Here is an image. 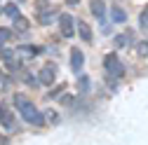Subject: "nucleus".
<instances>
[{"label": "nucleus", "instance_id": "ddd939ff", "mask_svg": "<svg viewBox=\"0 0 148 145\" xmlns=\"http://www.w3.org/2000/svg\"><path fill=\"white\" fill-rule=\"evenodd\" d=\"M14 28L16 30H28V21L24 19V16H16L14 19Z\"/></svg>", "mask_w": 148, "mask_h": 145}, {"label": "nucleus", "instance_id": "b1692460", "mask_svg": "<svg viewBox=\"0 0 148 145\" xmlns=\"http://www.w3.org/2000/svg\"><path fill=\"white\" fill-rule=\"evenodd\" d=\"M59 94H61V87H54V89H52V91H49L47 96H49V98H57Z\"/></svg>", "mask_w": 148, "mask_h": 145}, {"label": "nucleus", "instance_id": "7ed1b4c3", "mask_svg": "<svg viewBox=\"0 0 148 145\" xmlns=\"http://www.w3.org/2000/svg\"><path fill=\"white\" fill-rule=\"evenodd\" d=\"M35 14H38V21H40V24H52V19L57 16V9H54L49 3L40 0V3L35 5Z\"/></svg>", "mask_w": 148, "mask_h": 145}, {"label": "nucleus", "instance_id": "20e7f679", "mask_svg": "<svg viewBox=\"0 0 148 145\" xmlns=\"http://www.w3.org/2000/svg\"><path fill=\"white\" fill-rule=\"evenodd\" d=\"M89 9H92V14L99 19L101 30L108 33V26H106V5H103V0H89Z\"/></svg>", "mask_w": 148, "mask_h": 145}, {"label": "nucleus", "instance_id": "6ab92c4d", "mask_svg": "<svg viewBox=\"0 0 148 145\" xmlns=\"http://www.w3.org/2000/svg\"><path fill=\"white\" fill-rule=\"evenodd\" d=\"M19 68H21V61H19V59L7 61V70H19Z\"/></svg>", "mask_w": 148, "mask_h": 145}, {"label": "nucleus", "instance_id": "4468645a", "mask_svg": "<svg viewBox=\"0 0 148 145\" xmlns=\"http://www.w3.org/2000/svg\"><path fill=\"white\" fill-rule=\"evenodd\" d=\"M127 42H129V33L115 35V47H127Z\"/></svg>", "mask_w": 148, "mask_h": 145}, {"label": "nucleus", "instance_id": "f257e3e1", "mask_svg": "<svg viewBox=\"0 0 148 145\" xmlns=\"http://www.w3.org/2000/svg\"><path fill=\"white\" fill-rule=\"evenodd\" d=\"M14 108L19 110V115H21L28 124H33V126H42V124H45V112H40L24 94H14Z\"/></svg>", "mask_w": 148, "mask_h": 145}, {"label": "nucleus", "instance_id": "39448f33", "mask_svg": "<svg viewBox=\"0 0 148 145\" xmlns=\"http://www.w3.org/2000/svg\"><path fill=\"white\" fill-rule=\"evenodd\" d=\"M75 19H73L71 14H59V28H61V35L64 38H73V33H75Z\"/></svg>", "mask_w": 148, "mask_h": 145}, {"label": "nucleus", "instance_id": "2eb2a0df", "mask_svg": "<svg viewBox=\"0 0 148 145\" xmlns=\"http://www.w3.org/2000/svg\"><path fill=\"white\" fill-rule=\"evenodd\" d=\"M0 59H3L5 63L12 61V59H14V51H12V49H5V47H0Z\"/></svg>", "mask_w": 148, "mask_h": 145}, {"label": "nucleus", "instance_id": "f8f14e48", "mask_svg": "<svg viewBox=\"0 0 148 145\" xmlns=\"http://www.w3.org/2000/svg\"><path fill=\"white\" fill-rule=\"evenodd\" d=\"M10 38H12V30L10 28H0V47H5L10 42Z\"/></svg>", "mask_w": 148, "mask_h": 145}, {"label": "nucleus", "instance_id": "412c9836", "mask_svg": "<svg viewBox=\"0 0 148 145\" xmlns=\"http://www.w3.org/2000/svg\"><path fill=\"white\" fill-rule=\"evenodd\" d=\"M139 54L148 59V42H141V45H139Z\"/></svg>", "mask_w": 148, "mask_h": 145}, {"label": "nucleus", "instance_id": "f03ea898", "mask_svg": "<svg viewBox=\"0 0 148 145\" xmlns=\"http://www.w3.org/2000/svg\"><path fill=\"white\" fill-rule=\"evenodd\" d=\"M103 70H106V75L110 80H120L125 75V66L118 59V54H106L103 56Z\"/></svg>", "mask_w": 148, "mask_h": 145}, {"label": "nucleus", "instance_id": "393cba45", "mask_svg": "<svg viewBox=\"0 0 148 145\" xmlns=\"http://www.w3.org/2000/svg\"><path fill=\"white\" fill-rule=\"evenodd\" d=\"M80 0H66V5H78Z\"/></svg>", "mask_w": 148, "mask_h": 145}, {"label": "nucleus", "instance_id": "5701e85b", "mask_svg": "<svg viewBox=\"0 0 148 145\" xmlns=\"http://www.w3.org/2000/svg\"><path fill=\"white\" fill-rule=\"evenodd\" d=\"M45 117H47L49 122H59V117H57V112H54V110H47V112H45Z\"/></svg>", "mask_w": 148, "mask_h": 145}, {"label": "nucleus", "instance_id": "aec40b11", "mask_svg": "<svg viewBox=\"0 0 148 145\" xmlns=\"http://www.w3.org/2000/svg\"><path fill=\"white\" fill-rule=\"evenodd\" d=\"M19 51L28 54V56H33V54H38V49H35V47H26V45H21V47H19Z\"/></svg>", "mask_w": 148, "mask_h": 145}, {"label": "nucleus", "instance_id": "423d86ee", "mask_svg": "<svg viewBox=\"0 0 148 145\" xmlns=\"http://www.w3.org/2000/svg\"><path fill=\"white\" fill-rule=\"evenodd\" d=\"M0 124L10 131L14 129V112L7 108V103H0Z\"/></svg>", "mask_w": 148, "mask_h": 145}, {"label": "nucleus", "instance_id": "6e6552de", "mask_svg": "<svg viewBox=\"0 0 148 145\" xmlns=\"http://www.w3.org/2000/svg\"><path fill=\"white\" fill-rule=\"evenodd\" d=\"M82 63H85V56H82V49H78V47H73V49H71V68L75 70V72H80Z\"/></svg>", "mask_w": 148, "mask_h": 145}, {"label": "nucleus", "instance_id": "1a4fd4ad", "mask_svg": "<svg viewBox=\"0 0 148 145\" xmlns=\"http://www.w3.org/2000/svg\"><path fill=\"white\" fill-rule=\"evenodd\" d=\"M78 33H80V38H82L85 42H92V28H89V24L78 21Z\"/></svg>", "mask_w": 148, "mask_h": 145}, {"label": "nucleus", "instance_id": "f3484780", "mask_svg": "<svg viewBox=\"0 0 148 145\" xmlns=\"http://www.w3.org/2000/svg\"><path fill=\"white\" fill-rule=\"evenodd\" d=\"M78 87H80V91H89V77L82 75V77L78 80Z\"/></svg>", "mask_w": 148, "mask_h": 145}, {"label": "nucleus", "instance_id": "4be33fe9", "mask_svg": "<svg viewBox=\"0 0 148 145\" xmlns=\"http://www.w3.org/2000/svg\"><path fill=\"white\" fill-rule=\"evenodd\" d=\"M64 105H73V96H68V94H61V98H59Z\"/></svg>", "mask_w": 148, "mask_h": 145}, {"label": "nucleus", "instance_id": "9b49d317", "mask_svg": "<svg viewBox=\"0 0 148 145\" xmlns=\"http://www.w3.org/2000/svg\"><path fill=\"white\" fill-rule=\"evenodd\" d=\"M3 12H5V14H7V16H10V19H12V21H14V19H16V16H21V14H19V7H16V5H14V3H10V5H7V7H5V9H3Z\"/></svg>", "mask_w": 148, "mask_h": 145}, {"label": "nucleus", "instance_id": "a211bd4d", "mask_svg": "<svg viewBox=\"0 0 148 145\" xmlns=\"http://www.w3.org/2000/svg\"><path fill=\"white\" fill-rule=\"evenodd\" d=\"M139 24H141L143 28H148V7H146L141 14H139Z\"/></svg>", "mask_w": 148, "mask_h": 145}, {"label": "nucleus", "instance_id": "9d476101", "mask_svg": "<svg viewBox=\"0 0 148 145\" xmlns=\"http://www.w3.org/2000/svg\"><path fill=\"white\" fill-rule=\"evenodd\" d=\"M110 19H113V24H125L127 21V12L120 9V7H113L110 9Z\"/></svg>", "mask_w": 148, "mask_h": 145}, {"label": "nucleus", "instance_id": "dca6fc26", "mask_svg": "<svg viewBox=\"0 0 148 145\" xmlns=\"http://www.w3.org/2000/svg\"><path fill=\"white\" fill-rule=\"evenodd\" d=\"M24 82H26L28 87H38V84H40V80H35V75H31V72L24 75Z\"/></svg>", "mask_w": 148, "mask_h": 145}, {"label": "nucleus", "instance_id": "0eeeda50", "mask_svg": "<svg viewBox=\"0 0 148 145\" xmlns=\"http://www.w3.org/2000/svg\"><path fill=\"white\" fill-rule=\"evenodd\" d=\"M54 72H57V66L54 63H49V66H45L42 70H40V75H38V80H40V84H54Z\"/></svg>", "mask_w": 148, "mask_h": 145}]
</instances>
